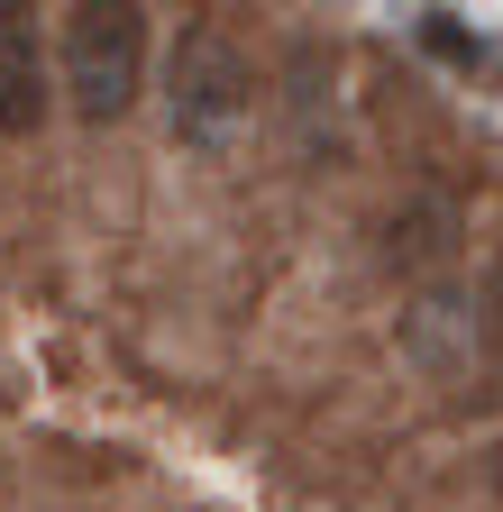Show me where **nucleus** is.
Returning a JSON list of instances; mask_svg holds the SVG:
<instances>
[{
    "label": "nucleus",
    "mask_w": 503,
    "mask_h": 512,
    "mask_svg": "<svg viewBox=\"0 0 503 512\" xmlns=\"http://www.w3.org/2000/svg\"><path fill=\"white\" fill-rule=\"evenodd\" d=\"M138 64H147V10L129 0H83L65 19V92H74V119L110 128L119 110L138 101Z\"/></svg>",
    "instance_id": "obj_1"
},
{
    "label": "nucleus",
    "mask_w": 503,
    "mask_h": 512,
    "mask_svg": "<svg viewBox=\"0 0 503 512\" xmlns=\"http://www.w3.org/2000/svg\"><path fill=\"white\" fill-rule=\"evenodd\" d=\"M247 119V64L220 28H193L174 46V138L183 147H229Z\"/></svg>",
    "instance_id": "obj_2"
},
{
    "label": "nucleus",
    "mask_w": 503,
    "mask_h": 512,
    "mask_svg": "<svg viewBox=\"0 0 503 512\" xmlns=\"http://www.w3.org/2000/svg\"><path fill=\"white\" fill-rule=\"evenodd\" d=\"M0 128L28 138L46 128V46H37V10L0 0Z\"/></svg>",
    "instance_id": "obj_3"
},
{
    "label": "nucleus",
    "mask_w": 503,
    "mask_h": 512,
    "mask_svg": "<svg viewBox=\"0 0 503 512\" xmlns=\"http://www.w3.org/2000/svg\"><path fill=\"white\" fill-rule=\"evenodd\" d=\"M421 37H430L439 55H449V64H476V55H485V46H476V37H467V28H458L449 10H430V19H421Z\"/></svg>",
    "instance_id": "obj_4"
},
{
    "label": "nucleus",
    "mask_w": 503,
    "mask_h": 512,
    "mask_svg": "<svg viewBox=\"0 0 503 512\" xmlns=\"http://www.w3.org/2000/svg\"><path fill=\"white\" fill-rule=\"evenodd\" d=\"M494 320H503V256H494Z\"/></svg>",
    "instance_id": "obj_5"
}]
</instances>
